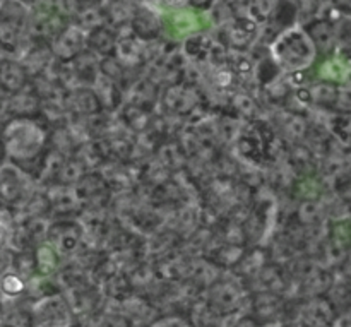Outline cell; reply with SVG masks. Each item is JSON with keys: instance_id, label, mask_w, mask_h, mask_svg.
Instances as JSON below:
<instances>
[{"instance_id": "1", "label": "cell", "mask_w": 351, "mask_h": 327, "mask_svg": "<svg viewBox=\"0 0 351 327\" xmlns=\"http://www.w3.org/2000/svg\"><path fill=\"white\" fill-rule=\"evenodd\" d=\"M278 64L287 71H304L311 67L317 57L314 43L307 31L300 27H290L283 31L273 47Z\"/></svg>"}, {"instance_id": "2", "label": "cell", "mask_w": 351, "mask_h": 327, "mask_svg": "<svg viewBox=\"0 0 351 327\" xmlns=\"http://www.w3.org/2000/svg\"><path fill=\"white\" fill-rule=\"evenodd\" d=\"M45 314H47L45 317L40 315V327H69L71 315H69L67 305H64L62 302H45Z\"/></svg>"}, {"instance_id": "3", "label": "cell", "mask_w": 351, "mask_h": 327, "mask_svg": "<svg viewBox=\"0 0 351 327\" xmlns=\"http://www.w3.org/2000/svg\"><path fill=\"white\" fill-rule=\"evenodd\" d=\"M153 327H192L189 322H185L184 319L178 317H167L158 321L156 324H153Z\"/></svg>"}, {"instance_id": "4", "label": "cell", "mask_w": 351, "mask_h": 327, "mask_svg": "<svg viewBox=\"0 0 351 327\" xmlns=\"http://www.w3.org/2000/svg\"><path fill=\"white\" fill-rule=\"evenodd\" d=\"M321 2V0H298V3L302 5V9H308L314 12L315 7H317V3Z\"/></svg>"}]
</instances>
